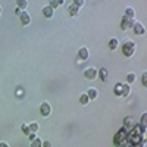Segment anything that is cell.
I'll use <instances>...</instances> for the list:
<instances>
[{
  "label": "cell",
  "mask_w": 147,
  "mask_h": 147,
  "mask_svg": "<svg viewBox=\"0 0 147 147\" xmlns=\"http://www.w3.org/2000/svg\"><path fill=\"white\" fill-rule=\"evenodd\" d=\"M53 13H55V9H52L50 6H44V9H43V15H44L46 18H52Z\"/></svg>",
  "instance_id": "ba28073f"
},
{
  "label": "cell",
  "mask_w": 147,
  "mask_h": 147,
  "mask_svg": "<svg viewBox=\"0 0 147 147\" xmlns=\"http://www.w3.org/2000/svg\"><path fill=\"white\" fill-rule=\"evenodd\" d=\"M134 52H136V43L132 40H125V43L122 44V55L127 57H131Z\"/></svg>",
  "instance_id": "6da1fadb"
},
{
  "label": "cell",
  "mask_w": 147,
  "mask_h": 147,
  "mask_svg": "<svg viewBox=\"0 0 147 147\" xmlns=\"http://www.w3.org/2000/svg\"><path fill=\"white\" fill-rule=\"evenodd\" d=\"M132 28H134V32L136 34H140V35H143L144 32H146V28H144V25L141 22H134V25H132Z\"/></svg>",
  "instance_id": "8992f818"
},
{
  "label": "cell",
  "mask_w": 147,
  "mask_h": 147,
  "mask_svg": "<svg viewBox=\"0 0 147 147\" xmlns=\"http://www.w3.org/2000/svg\"><path fill=\"white\" fill-rule=\"evenodd\" d=\"M80 102H81L82 105H87V103H88V97H87V94H82V96L80 97Z\"/></svg>",
  "instance_id": "d6986e66"
},
{
  "label": "cell",
  "mask_w": 147,
  "mask_h": 147,
  "mask_svg": "<svg viewBox=\"0 0 147 147\" xmlns=\"http://www.w3.org/2000/svg\"><path fill=\"white\" fill-rule=\"evenodd\" d=\"M0 147H9V144H7V143H3V141H2V143H0Z\"/></svg>",
  "instance_id": "4316f807"
},
{
  "label": "cell",
  "mask_w": 147,
  "mask_h": 147,
  "mask_svg": "<svg viewBox=\"0 0 147 147\" xmlns=\"http://www.w3.org/2000/svg\"><path fill=\"white\" fill-rule=\"evenodd\" d=\"M0 15H2V6H0Z\"/></svg>",
  "instance_id": "83f0119b"
},
{
  "label": "cell",
  "mask_w": 147,
  "mask_h": 147,
  "mask_svg": "<svg viewBox=\"0 0 147 147\" xmlns=\"http://www.w3.org/2000/svg\"><path fill=\"white\" fill-rule=\"evenodd\" d=\"M28 128H30V132L35 134L37 131H38V122H31V124H28Z\"/></svg>",
  "instance_id": "8fae6325"
},
{
  "label": "cell",
  "mask_w": 147,
  "mask_h": 147,
  "mask_svg": "<svg viewBox=\"0 0 147 147\" xmlns=\"http://www.w3.org/2000/svg\"><path fill=\"white\" fill-rule=\"evenodd\" d=\"M19 21H21V24H22L24 27H27L28 24L31 22V18H30V15H28V12H25V10L19 12Z\"/></svg>",
  "instance_id": "277c9868"
},
{
  "label": "cell",
  "mask_w": 147,
  "mask_h": 147,
  "mask_svg": "<svg viewBox=\"0 0 147 147\" xmlns=\"http://www.w3.org/2000/svg\"><path fill=\"white\" fill-rule=\"evenodd\" d=\"M16 5H18V7H27V5H28V2H27V0H18V2H16Z\"/></svg>",
  "instance_id": "ac0fdd59"
},
{
  "label": "cell",
  "mask_w": 147,
  "mask_h": 147,
  "mask_svg": "<svg viewBox=\"0 0 147 147\" xmlns=\"http://www.w3.org/2000/svg\"><path fill=\"white\" fill-rule=\"evenodd\" d=\"M50 112H52V106H50V103L43 102V103L40 105V113H41L43 116H49V115H50Z\"/></svg>",
  "instance_id": "3957f363"
},
{
  "label": "cell",
  "mask_w": 147,
  "mask_h": 147,
  "mask_svg": "<svg viewBox=\"0 0 147 147\" xmlns=\"http://www.w3.org/2000/svg\"><path fill=\"white\" fill-rule=\"evenodd\" d=\"M88 56H90V53H88V49H87V47H81L80 50H78V57H80V60H87Z\"/></svg>",
  "instance_id": "52a82bcc"
},
{
  "label": "cell",
  "mask_w": 147,
  "mask_h": 147,
  "mask_svg": "<svg viewBox=\"0 0 147 147\" xmlns=\"http://www.w3.org/2000/svg\"><path fill=\"white\" fill-rule=\"evenodd\" d=\"M41 146H43V140L40 138H35L31 141V147H41Z\"/></svg>",
  "instance_id": "9a60e30c"
},
{
  "label": "cell",
  "mask_w": 147,
  "mask_h": 147,
  "mask_svg": "<svg viewBox=\"0 0 147 147\" xmlns=\"http://www.w3.org/2000/svg\"><path fill=\"white\" fill-rule=\"evenodd\" d=\"M97 96H99V93H97V90H96V88H88V91H87V97H88V100H90V99H91V100L97 99Z\"/></svg>",
  "instance_id": "30bf717a"
},
{
  "label": "cell",
  "mask_w": 147,
  "mask_h": 147,
  "mask_svg": "<svg viewBox=\"0 0 147 147\" xmlns=\"http://www.w3.org/2000/svg\"><path fill=\"white\" fill-rule=\"evenodd\" d=\"M129 91H131V90H129V85H128V84H122V94H121V96H125V97H127V96L129 94Z\"/></svg>",
  "instance_id": "5bb4252c"
},
{
  "label": "cell",
  "mask_w": 147,
  "mask_h": 147,
  "mask_svg": "<svg viewBox=\"0 0 147 147\" xmlns=\"http://www.w3.org/2000/svg\"><path fill=\"white\" fill-rule=\"evenodd\" d=\"M68 12H69V13H71L72 16H75V15H78V13H80V7H78V6H75L74 3H71V5H69V7H68Z\"/></svg>",
  "instance_id": "9c48e42d"
},
{
  "label": "cell",
  "mask_w": 147,
  "mask_h": 147,
  "mask_svg": "<svg viewBox=\"0 0 147 147\" xmlns=\"http://www.w3.org/2000/svg\"><path fill=\"white\" fill-rule=\"evenodd\" d=\"M84 77L87 80H94L97 77V69L96 68H87L84 71Z\"/></svg>",
  "instance_id": "5b68a950"
},
{
  "label": "cell",
  "mask_w": 147,
  "mask_h": 147,
  "mask_svg": "<svg viewBox=\"0 0 147 147\" xmlns=\"http://www.w3.org/2000/svg\"><path fill=\"white\" fill-rule=\"evenodd\" d=\"M115 94H116V96H121V94H122V84H118V85H116Z\"/></svg>",
  "instance_id": "44dd1931"
},
{
  "label": "cell",
  "mask_w": 147,
  "mask_h": 147,
  "mask_svg": "<svg viewBox=\"0 0 147 147\" xmlns=\"http://www.w3.org/2000/svg\"><path fill=\"white\" fill-rule=\"evenodd\" d=\"M41 147H52V143L50 141H43V146Z\"/></svg>",
  "instance_id": "d4e9b609"
},
{
  "label": "cell",
  "mask_w": 147,
  "mask_h": 147,
  "mask_svg": "<svg viewBox=\"0 0 147 147\" xmlns=\"http://www.w3.org/2000/svg\"><path fill=\"white\" fill-rule=\"evenodd\" d=\"M28 137H30V140H31V141H32V140H35V138H37V137H35V134H32V132H31V134H30V136H28Z\"/></svg>",
  "instance_id": "484cf974"
},
{
  "label": "cell",
  "mask_w": 147,
  "mask_h": 147,
  "mask_svg": "<svg viewBox=\"0 0 147 147\" xmlns=\"http://www.w3.org/2000/svg\"><path fill=\"white\" fill-rule=\"evenodd\" d=\"M118 44H119L118 38H110L109 40V49H110V50H115V49L118 47Z\"/></svg>",
  "instance_id": "7c38bea8"
},
{
  "label": "cell",
  "mask_w": 147,
  "mask_h": 147,
  "mask_svg": "<svg viewBox=\"0 0 147 147\" xmlns=\"http://www.w3.org/2000/svg\"><path fill=\"white\" fill-rule=\"evenodd\" d=\"M141 82H143V85L147 84V74H146V72L143 74V77H141Z\"/></svg>",
  "instance_id": "603a6c76"
},
{
  "label": "cell",
  "mask_w": 147,
  "mask_h": 147,
  "mask_svg": "<svg viewBox=\"0 0 147 147\" xmlns=\"http://www.w3.org/2000/svg\"><path fill=\"white\" fill-rule=\"evenodd\" d=\"M63 2H56V0H52V2H50V5H49V6H50L52 9H55V7H57L59 5H62Z\"/></svg>",
  "instance_id": "ffe728a7"
},
{
  "label": "cell",
  "mask_w": 147,
  "mask_h": 147,
  "mask_svg": "<svg viewBox=\"0 0 147 147\" xmlns=\"http://www.w3.org/2000/svg\"><path fill=\"white\" fill-rule=\"evenodd\" d=\"M74 5L78 6V7H81V6L84 5V2H82V0H75V2H74Z\"/></svg>",
  "instance_id": "cb8c5ba5"
},
{
  "label": "cell",
  "mask_w": 147,
  "mask_h": 147,
  "mask_svg": "<svg viewBox=\"0 0 147 147\" xmlns=\"http://www.w3.org/2000/svg\"><path fill=\"white\" fill-rule=\"evenodd\" d=\"M21 128H22V131L25 132L27 136H30V134H31V132H30V128H28V124H22V127H21Z\"/></svg>",
  "instance_id": "7402d4cb"
},
{
  "label": "cell",
  "mask_w": 147,
  "mask_h": 147,
  "mask_svg": "<svg viewBox=\"0 0 147 147\" xmlns=\"http://www.w3.org/2000/svg\"><path fill=\"white\" fill-rule=\"evenodd\" d=\"M134 19H129V18H127V16H122V21H121V28L122 30H128V28H132V25H134Z\"/></svg>",
  "instance_id": "7a4b0ae2"
},
{
  "label": "cell",
  "mask_w": 147,
  "mask_h": 147,
  "mask_svg": "<svg viewBox=\"0 0 147 147\" xmlns=\"http://www.w3.org/2000/svg\"><path fill=\"white\" fill-rule=\"evenodd\" d=\"M134 81H136V74L129 72L128 75H127V82H128V85H129V84H132Z\"/></svg>",
  "instance_id": "2e32d148"
},
{
  "label": "cell",
  "mask_w": 147,
  "mask_h": 147,
  "mask_svg": "<svg viewBox=\"0 0 147 147\" xmlns=\"http://www.w3.org/2000/svg\"><path fill=\"white\" fill-rule=\"evenodd\" d=\"M134 15H136V12H134L132 7H127V9H125V15H124V16H127V18H129V19H134Z\"/></svg>",
  "instance_id": "4fadbf2b"
},
{
  "label": "cell",
  "mask_w": 147,
  "mask_h": 147,
  "mask_svg": "<svg viewBox=\"0 0 147 147\" xmlns=\"http://www.w3.org/2000/svg\"><path fill=\"white\" fill-rule=\"evenodd\" d=\"M97 75H99L102 80H106V75H107V72L106 69H100V71H97Z\"/></svg>",
  "instance_id": "e0dca14e"
}]
</instances>
